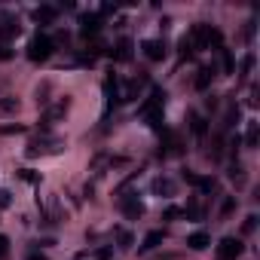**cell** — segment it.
I'll return each mask as SVG.
<instances>
[{"mask_svg":"<svg viewBox=\"0 0 260 260\" xmlns=\"http://www.w3.org/2000/svg\"><path fill=\"white\" fill-rule=\"evenodd\" d=\"M52 49H55V43L49 40L46 34H34L31 43H28V58L31 61H46L52 55Z\"/></svg>","mask_w":260,"mask_h":260,"instance_id":"obj_1","label":"cell"},{"mask_svg":"<svg viewBox=\"0 0 260 260\" xmlns=\"http://www.w3.org/2000/svg\"><path fill=\"white\" fill-rule=\"evenodd\" d=\"M242 251H245V245L239 239H233V236L230 239H220V245H217V257L220 260H236Z\"/></svg>","mask_w":260,"mask_h":260,"instance_id":"obj_2","label":"cell"},{"mask_svg":"<svg viewBox=\"0 0 260 260\" xmlns=\"http://www.w3.org/2000/svg\"><path fill=\"white\" fill-rule=\"evenodd\" d=\"M141 49H144V55L150 58V61H162L165 58V43L162 40H144Z\"/></svg>","mask_w":260,"mask_h":260,"instance_id":"obj_3","label":"cell"},{"mask_svg":"<svg viewBox=\"0 0 260 260\" xmlns=\"http://www.w3.org/2000/svg\"><path fill=\"white\" fill-rule=\"evenodd\" d=\"M98 31H101V16H92V13L80 16V34L83 37H95Z\"/></svg>","mask_w":260,"mask_h":260,"instance_id":"obj_4","label":"cell"},{"mask_svg":"<svg viewBox=\"0 0 260 260\" xmlns=\"http://www.w3.org/2000/svg\"><path fill=\"white\" fill-rule=\"evenodd\" d=\"M175 193H178V184H175L171 178H156V181H153V196H165V199H168V196H175Z\"/></svg>","mask_w":260,"mask_h":260,"instance_id":"obj_5","label":"cell"},{"mask_svg":"<svg viewBox=\"0 0 260 260\" xmlns=\"http://www.w3.org/2000/svg\"><path fill=\"white\" fill-rule=\"evenodd\" d=\"M123 211H126L129 217H141V214H144V202H141L138 196H123Z\"/></svg>","mask_w":260,"mask_h":260,"instance_id":"obj_6","label":"cell"},{"mask_svg":"<svg viewBox=\"0 0 260 260\" xmlns=\"http://www.w3.org/2000/svg\"><path fill=\"white\" fill-rule=\"evenodd\" d=\"M187 245H190L193 251H205V248L211 245V236H208L205 230H199V233H193V236H187Z\"/></svg>","mask_w":260,"mask_h":260,"instance_id":"obj_7","label":"cell"},{"mask_svg":"<svg viewBox=\"0 0 260 260\" xmlns=\"http://www.w3.org/2000/svg\"><path fill=\"white\" fill-rule=\"evenodd\" d=\"M110 55H114L117 61H132V40H129V37H123V40L117 43V52L110 49Z\"/></svg>","mask_w":260,"mask_h":260,"instance_id":"obj_8","label":"cell"},{"mask_svg":"<svg viewBox=\"0 0 260 260\" xmlns=\"http://www.w3.org/2000/svg\"><path fill=\"white\" fill-rule=\"evenodd\" d=\"M104 98H107V107L120 101V86H117V77H107V80H104Z\"/></svg>","mask_w":260,"mask_h":260,"instance_id":"obj_9","label":"cell"},{"mask_svg":"<svg viewBox=\"0 0 260 260\" xmlns=\"http://www.w3.org/2000/svg\"><path fill=\"white\" fill-rule=\"evenodd\" d=\"M19 34H22V25H16V22H4V25H0V40H4V46H7V40H16Z\"/></svg>","mask_w":260,"mask_h":260,"instance_id":"obj_10","label":"cell"},{"mask_svg":"<svg viewBox=\"0 0 260 260\" xmlns=\"http://www.w3.org/2000/svg\"><path fill=\"white\" fill-rule=\"evenodd\" d=\"M257 138H260V126H257V120H248V126H245V147H257Z\"/></svg>","mask_w":260,"mask_h":260,"instance_id":"obj_11","label":"cell"},{"mask_svg":"<svg viewBox=\"0 0 260 260\" xmlns=\"http://www.w3.org/2000/svg\"><path fill=\"white\" fill-rule=\"evenodd\" d=\"M64 114H67V101H58L55 107H49V110H46L43 123H55V120H58V117H64Z\"/></svg>","mask_w":260,"mask_h":260,"instance_id":"obj_12","label":"cell"},{"mask_svg":"<svg viewBox=\"0 0 260 260\" xmlns=\"http://www.w3.org/2000/svg\"><path fill=\"white\" fill-rule=\"evenodd\" d=\"M159 242H162V230H153V233H147V239H144L141 251H153V248H156Z\"/></svg>","mask_w":260,"mask_h":260,"instance_id":"obj_13","label":"cell"},{"mask_svg":"<svg viewBox=\"0 0 260 260\" xmlns=\"http://www.w3.org/2000/svg\"><path fill=\"white\" fill-rule=\"evenodd\" d=\"M55 16H58L55 7H40V10H34V19H37V22H52Z\"/></svg>","mask_w":260,"mask_h":260,"instance_id":"obj_14","label":"cell"},{"mask_svg":"<svg viewBox=\"0 0 260 260\" xmlns=\"http://www.w3.org/2000/svg\"><path fill=\"white\" fill-rule=\"evenodd\" d=\"M19 110V101L13 98V95H4L0 98V114H16Z\"/></svg>","mask_w":260,"mask_h":260,"instance_id":"obj_15","label":"cell"},{"mask_svg":"<svg viewBox=\"0 0 260 260\" xmlns=\"http://www.w3.org/2000/svg\"><path fill=\"white\" fill-rule=\"evenodd\" d=\"M208 83H211V67H202V70H199V77H196V89H199V92H205V89H208Z\"/></svg>","mask_w":260,"mask_h":260,"instance_id":"obj_16","label":"cell"},{"mask_svg":"<svg viewBox=\"0 0 260 260\" xmlns=\"http://www.w3.org/2000/svg\"><path fill=\"white\" fill-rule=\"evenodd\" d=\"M190 126H193V132H196L199 138H202V135H205V129H208V126H205V120H202L199 114H190Z\"/></svg>","mask_w":260,"mask_h":260,"instance_id":"obj_17","label":"cell"},{"mask_svg":"<svg viewBox=\"0 0 260 260\" xmlns=\"http://www.w3.org/2000/svg\"><path fill=\"white\" fill-rule=\"evenodd\" d=\"M117 242H120V248H132L135 245V236L129 230H117Z\"/></svg>","mask_w":260,"mask_h":260,"instance_id":"obj_18","label":"cell"},{"mask_svg":"<svg viewBox=\"0 0 260 260\" xmlns=\"http://www.w3.org/2000/svg\"><path fill=\"white\" fill-rule=\"evenodd\" d=\"M196 187H199L202 193H211V190H214V178H196Z\"/></svg>","mask_w":260,"mask_h":260,"instance_id":"obj_19","label":"cell"},{"mask_svg":"<svg viewBox=\"0 0 260 260\" xmlns=\"http://www.w3.org/2000/svg\"><path fill=\"white\" fill-rule=\"evenodd\" d=\"M19 175H22V181H28V184H40V175H37L34 168H22Z\"/></svg>","mask_w":260,"mask_h":260,"instance_id":"obj_20","label":"cell"},{"mask_svg":"<svg viewBox=\"0 0 260 260\" xmlns=\"http://www.w3.org/2000/svg\"><path fill=\"white\" fill-rule=\"evenodd\" d=\"M181 55H184V58L193 55V40H190V37H184V40H181Z\"/></svg>","mask_w":260,"mask_h":260,"instance_id":"obj_21","label":"cell"},{"mask_svg":"<svg viewBox=\"0 0 260 260\" xmlns=\"http://www.w3.org/2000/svg\"><path fill=\"white\" fill-rule=\"evenodd\" d=\"M184 214H187V217H196V220H199V217H202V208H199L196 202H190L187 208H184Z\"/></svg>","mask_w":260,"mask_h":260,"instance_id":"obj_22","label":"cell"},{"mask_svg":"<svg viewBox=\"0 0 260 260\" xmlns=\"http://www.w3.org/2000/svg\"><path fill=\"white\" fill-rule=\"evenodd\" d=\"M13 205V193L10 190H0V208H10Z\"/></svg>","mask_w":260,"mask_h":260,"instance_id":"obj_23","label":"cell"},{"mask_svg":"<svg viewBox=\"0 0 260 260\" xmlns=\"http://www.w3.org/2000/svg\"><path fill=\"white\" fill-rule=\"evenodd\" d=\"M220 52H224V70L233 73V55H230V49H220Z\"/></svg>","mask_w":260,"mask_h":260,"instance_id":"obj_24","label":"cell"},{"mask_svg":"<svg viewBox=\"0 0 260 260\" xmlns=\"http://www.w3.org/2000/svg\"><path fill=\"white\" fill-rule=\"evenodd\" d=\"M251 67H254V52L245 55V61H242V73H251Z\"/></svg>","mask_w":260,"mask_h":260,"instance_id":"obj_25","label":"cell"},{"mask_svg":"<svg viewBox=\"0 0 260 260\" xmlns=\"http://www.w3.org/2000/svg\"><path fill=\"white\" fill-rule=\"evenodd\" d=\"M178 214H181V208H178V205H168V208H165V214H162V217H165V220H175V217H178Z\"/></svg>","mask_w":260,"mask_h":260,"instance_id":"obj_26","label":"cell"},{"mask_svg":"<svg viewBox=\"0 0 260 260\" xmlns=\"http://www.w3.org/2000/svg\"><path fill=\"white\" fill-rule=\"evenodd\" d=\"M254 227H257V217H254V214L245 217V227H242V230H245V233H254Z\"/></svg>","mask_w":260,"mask_h":260,"instance_id":"obj_27","label":"cell"},{"mask_svg":"<svg viewBox=\"0 0 260 260\" xmlns=\"http://www.w3.org/2000/svg\"><path fill=\"white\" fill-rule=\"evenodd\" d=\"M233 205H236V202H233V199H227L224 205H220V214H230V211H233Z\"/></svg>","mask_w":260,"mask_h":260,"instance_id":"obj_28","label":"cell"},{"mask_svg":"<svg viewBox=\"0 0 260 260\" xmlns=\"http://www.w3.org/2000/svg\"><path fill=\"white\" fill-rule=\"evenodd\" d=\"M4 135H13V132H25V126H7V129H0Z\"/></svg>","mask_w":260,"mask_h":260,"instance_id":"obj_29","label":"cell"},{"mask_svg":"<svg viewBox=\"0 0 260 260\" xmlns=\"http://www.w3.org/2000/svg\"><path fill=\"white\" fill-rule=\"evenodd\" d=\"M7 245H10V242H7V236H0V257L7 254Z\"/></svg>","mask_w":260,"mask_h":260,"instance_id":"obj_30","label":"cell"},{"mask_svg":"<svg viewBox=\"0 0 260 260\" xmlns=\"http://www.w3.org/2000/svg\"><path fill=\"white\" fill-rule=\"evenodd\" d=\"M28 260H46V257H43V254H37V251H31V254H28Z\"/></svg>","mask_w":260,"mask_h":260,"instance_id":"obj_31","label":"cell"}]
</instances>
